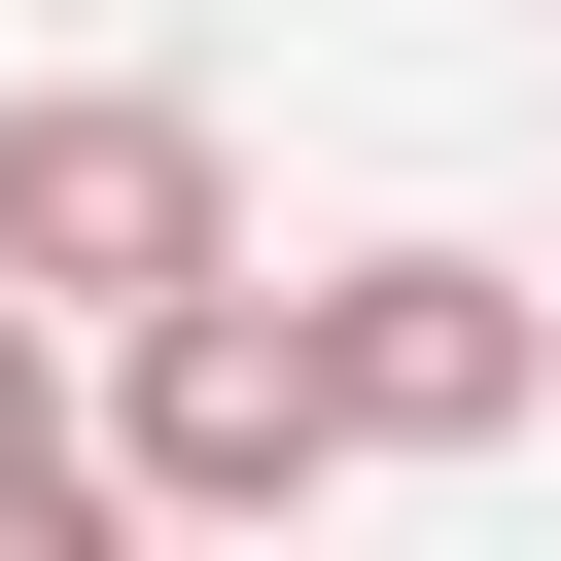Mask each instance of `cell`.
Instances as JSON below:
<instances>
[{"mask_svg":"<svg viewBox=\"0 0 561 561\" xmlns=\"http://www.w3.org/2000/svg\"><path fill=\"white\" fill-rule=\"evenodd\" d=\"M280 386H316V456H526L561 421V316H526V245H316L280 280Z\"/></svg>","mask_w":561,"mask_h":561,"instance_id":"cell-3","label":"cell"},{"mask_svg":"<svg viewBox=\"0 0 561 561\" xmlns=\"http://www.w3.org/2000/svg\"><path fill=\"white\" fill-rule=\"evenodd\" d=\"M0 491H70V351H35V316H0Z\"/></svg>","mask_w":561,"mask_h":561,"instance_id":"cell-4","label":"cell"},{"mask_svg":"<svg viewBox=\"0 0 561 561\" xmlns=\"http://www.w3.org/2000/svg\"><path fill=\"white\" fill-rule=\"evenodd\" d=\"M210 280H280V245H245V140H210L175 70H35V105H0V316H35V351H140V316H210Z\"/></svg>","mask_w":561,"mask_h":561,"instance_id":"cell-1","label":"cell"},{"mask_svg":"<svg viewBox=\"0 0 561 561\" xmlns=\"http://www.w3.org/2000/svg\"><path fill=\"white\" fill-rule=\"evenodd\" d=\"M526 316H561V280H526Z\"/></svg>","mask_w":561,"mask_h":561,"instance_id":"cell-5","label":"cell"},{"mask_svg":"<svg viewBox=\"0 0 561 561\" xmlns=\"http://www.w3.org/2000/svg\"><path fill=\"white\" fill-rule=\"evenodd\" d=\"M70 491L140 526V561H280L351 456H316V386H280V280H210V316H140V351H70Z\"/></svg>","mask_w":561,"mask_h":561,"instance_id":"cell-2","label":"cell"}]
</instances>
